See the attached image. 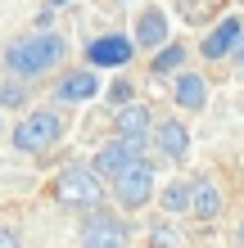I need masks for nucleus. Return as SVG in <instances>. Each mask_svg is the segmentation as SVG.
<instances>
[{"mask_svg":"<svg viewBox=\"0 0 244 248\" xmlns=\"http://www.w3.org/2000/svg\"><path fill=\"white\" fill-rule=\"evenodd\" d=\"M64 54H68V41L59 32H27L18 41H9L5 68H9V77H18V81H36V77H46V72H54V63H64Z\"/></svg>","mask_w":244,"mask_h":248,"instance_id":"obj_1","label":"nucleus"},{"mask_svg":"<svg viewBox=\"0 0 244 248\" xmlns=\"http://www.w3.org/2000/svg\"><path fill=\"white\" fill-rule=\"evenodd\" d=\"M50 194L59 208H73V212H99V199H104V181H99L95 167H64L54 176Z\"/></svg>","mask_w":244,"mask_h":248,"instance_id":"obj_2","label":"nucleus"},{"mask_svg":"<svg viewBox=\"0 0 244 248\" xmlns=\"http://www.w3.org/2000/svg\"><path fill=\"white\" fill-rule=\"evenodd\" d=\"M59 136H64V118L54 108H32L18 126L9 131V140H14L18 154H46V149L59 144Z\"/></svg>","mask_w":244,"mask_h":248,"instance_id":"obj_3","label":"nucleus"},{"mask_svg":"<svg viewBox=\"0 0 244 248\" xmlns=\"http://www.w3.org/2000/svg\"><path fill=\"white\" fill-rule=\"evenodd\" d=\"M136 163H145V140H109L104 149L95 154V171L99 181H118L122 171H131Z\"/></svg>","mask_w":244,"mask_h":248,"instance_id":"obj_4","label":"nucleus"},{"mask_svg":"<svg viewBox=\"0 0 244 248\" xmlns=\"http://www.w3.org/2000/svg\"><path fill=\"white\" fill-rule=\"evenodd\" d=\"M136 36H122V32H104L95 41H86V63L91 68H127L136 59Z\"/></svg>","mask_w":244,"mask_h":248,"instance_id":"obj_5","label":"nucleus"},{"mask_svg":"<svg viewBox=\"0 0 244 248\" xmlns=\"http://www.w3.org/2000/svg\"><path fill=\"white\" fill-rule=\"evenodd\" d=\"M113 199H118V208H127V212L145 208V203L154 199V163H149V158L113 181Z\"/></svg>","mask_w":244,"mask_h":248,"instance_id":"obj_6","label":"nucleus"},{"mask_svg":"<svg viewBox=\"0 0 244 248\" xmlns=\"http://www.w3.org/2000/svg\"><path fill=\"white\" fill-rule=\"evenodd\" d=\"M131 239H127V226H122V217L118 212H91L86 217V226H81V248H127Z\"/></svg>","mask_w":244,"mask_h":248,"instance_id":"obj_7","label":"nucleus"},{"mask_svg":"<svg viewBox=\"0 0 244 248\" xmlns=\"http://www.w3.org/2000/svg\"><path fill=\"white\" fill-rule=\"evenodd\" d=\"M99 95V77H95V68H68L59 86H54V99L59 104H86V99H95Z\"/></svg>","mask_w":244,"mask_h":248,"instance_id":"obj_8","label":"nucleus"},{"mask_svg":"<svg viewBox=\"0 0 244 248\" xmlns=\"http://www.w3.org/2000/svg\"><path fill=\"white\" fill-rule=\"evenodd\" d=\"M240 41H244V23L240 18H222L212 32L204 36V59H226V54H235L240 50Z\"/></svg>","mask_w":244,"mask_h":248,"instance_id":"obj_9","label":"nucleus"},{"mask_svg":"<svg viewBox=\"0 0 244 248\" xmlns=\"http://www.w3.org/2000/svg\"><path fill=\"white\" fill-rule=\"evenodd\" d=\"M154 144H159L163 158H185L190 154V131H185V122H177V118H163L159 126H154Z\"/></svg>","mask_w":244,"mask_h":248,"instance_id":"obj_10","label":"nucleus"},{"mask_svg":"<svg viewBox=\"0 0 244 248\" xmlns=\"http://www.w3.org/2000/svg\"><path fill=\"white\" fill-rule=\"evenodd\" d=\"M226 208V199H222V189L212 176H195V203H190V212L199 217V221H217Z\"/></svg>","mask_w":244,"mask_h":248,"instance_id":"obj_11","label":"nucleus"},{"mask_svg":"<svg viewBox=\"0 0 244 248\" xmlns=\"http://www.w3.org/2000/svg\"><path fill=\"white\" fill-rule=\"evenodd\" d=\"M136 46H145V50H154V54H159L163 50V41H167V14L163 9H145V14H140V18H136Z\"/></svg>","mask_w":244,"mask_h":248,"instance_id":"obj_12","label":"nucleus"},{"mask_svg":"<svg viewBox=\"0 0 244 248\" xmlns=\"http://www.w3.org/2000/svg\"><path fill=\"white\" fill-rule=\"evenodd\" d=\"M172 99H177L185 113H199V108L208 104V81L199 77V72H181L177 86H172Z\"/></svg>","mask_w":244,"mask_h":248,"instance_id":"obj_13","label":"nucleus"},{"mask_svg":"<svg viewBox=\"0 0 244 248\" xmlns=\"http://www.w3.org/2000/svg\"><path fill=\"white\" fill-rule=\"evenodd\" d=\"M149 126H154V118H149L145 104H127V108H118V136H122V140H145Z\"/></svg>","mask_w":244,"mask_h":248,"instance_id":"obj_14","label":"nucleus"},{"mask_svg":"<svg viewBox=\"0 0 244 248\" xmlns=\"http://www.w3.org/2000/svg\"><path fill=\"white\" fill-rule=\"evenodd\" d=\"M181 63H185V46H181V41H167V46L154 54L149 72H154V77H172V72H177Z\"/></svg>","mask_w":244,"mask_h":248,"instance_id":"obj_15","label":"nucleus"},{"mask_svg":"<svg viewBox=\"0 0 244 248\" xmlns=\"http://www.w3.org/2000/svg\"><path fill=\"white\" fill-rule=\"evenodd\" d=\"M195 203V181H172L163 189V212H190Z\"/></svg>","mask_w":244,"mask_h":248,"instance_id":"obj_16","label":"nucleus"},{"mask_svg":"<svg viewBox=\"0 0 244 248\" xmlns=\"http://www.w3.org/2000/svg\"><path fill=\"white\" fill-rule=\"evenodd\" d=\"M149 248H181V235L159 221V226H149Z\"/></svg>","mask_w":244,"mask_h":248,"instance_id":"obj_17","label":"nucleus"},{"mask_svg":"<svg viewBox=\"0 0 244 248\" xmlns=\"http://www.w3.org/2000/svg\"><path fill=\"white\" fill-rule=\"evenodd\" d=\"M23 81L18 86H14V81H0V104H5V108H14V104H23Z\"/></svg>","mask_w":244,"mask_h":248,"instance_id":"obj_18","label":"nucleus"},{"mask_svg":"<svg viewBox=\"0 0 244 248\" xmlns=\"http://www.w3.org/2000/svg\"><path fill=\"white\" fill-rule=\"evenodd\" d=\"M113 104H118V108H127V104H131V81H113Z\"/></svg>","mask_w":244,"mask_h":248,"instance_id":"obj_19","label":"nucleus"},{"mask_svg":"<svg viewBox=\"0 0 244 248\" xmlns=\"http://www.w3.org/2000/svg\"><path fill=\"white\" fill-rule=\"evenodd\" d=\"M0 248H23V235L14 226H0Z\"/></svg>","mask_w":244,"mask_h":248,"instance_id":"obj_20","label":"nucleus"},{"mask_svg":"<svg viewBox=\"0 0 244 248\" xmlns=\"http://www.w3.org/2000/svg\"><path fill=\"white\" fill-rule=\"evenodd\" d=\"M235 63H244V41H240V50H235Z\"/></svg>","mask_w":244,"mask_h":248,"instance_id":"obj_21","label":"nucleus"},{"mask_svg":"<svg viewBox=\"0 0 244 248\" xmlns=\"http://www.w3.org/2000/svg\"><path fill=\"white\" fill-rule=\"evenodd\" d=\"M59 5H68V0H50V9H59Z\"/></svg>","mask_w":244,"mask_h":248,"instance_id":"obj_22","label":"nucleus"},{"mask_svg":"<svg viewBox=\"0 0 244 248\" xmlns=\"http://www.w3.org/2000/svg\"><path fill=\"white\" fill-rule=\"evenodd\" d=\"M0 136H5V126H0Z\"/></svg>","mask_w":244,"mask_h":248,"instance_id":"obj_23","label":"nucleus"}]
</instances>
